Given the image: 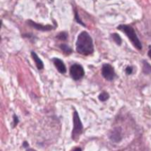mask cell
<instances>
[{
    "instance_id": "obj_8",
    "label": "cell",
    "mask_w": 151,
    "mask_h": 151,
    "mask_svg": "<svg viewBox=\"0 0 151 151\" xmlns=\"http://www.w3.org/2000/svg\"><path fill=\"white\" fill-rule=\"evenodd\" d=\"M31 55H32V58H33L34 61L35 62V65H36L38 69H39V70L42 69L43 68H44V63H43L42 60L40 59V58L38 57V55L35 52H31Z\"/></svg>"
},
{
    "instance_id": "obj_1",
    "label": "cell",
    "mask_w": 151,
    "mask_h": 151,
    "mask_svg": "<svg viewBox=\"0 0 151 151\" xmlns=\"http://www.w3.org/2000/svg\"><path fill=\"white\" fill-rule=\"evenodd\" d=\"M75 47L76 51L79 54L83 55H89L94 51L93 40L86 31H83L79 34L77 38Z\"/></svg>"
},
{
    "instance_id": "obj_14",
    "label": "cell",
    "mask_w": 151,
    "mask_h": 151,
    "mask_svg": "<svg viewBox=\"0 0 151 151\" xmlns=\"http://www.w3.org/2000/svg\"><path fill=\"white\" fill-rule=\"evenodd\" d=\"M56 38L59 40H61V41H66L68 38V35L66 32H61L57 35Z\"/></svg>"
},
{
    "instance_id": "obj_3",
    "label": "cell",
    "mask_w": 151,
    "mask_h": 151,
    "mask_svg": "<svg viewBox=\"0 0 151 151\" xmlns=\"http://www.w3.org/2000/svg\"><path fill=\"white\" fill-rule=\"evenodd\" d=\"M73 131H72V139L77 141L79 139L80 136L83 133V126L82 122H81V119L79 117V114L78 112L75 111L74 112L73 115Z\"/></svg>"
},
{
    "instance_id": "obj_15",
    "label": "cell",
    "mask_w": 151,
    "mask_h": 151,
    "mask_svg": "<svg viewBox=\"0 0 151 151\" xmlns=\"http://www.w3.org/2000/svg\"><path fill=\"white\" fill-rule=\"evenodd\" d=\"M75 21H76V22H78V23H79L80 24L83 25V26H84V27L86 26L85 24H84L83 22L82 21H81V19H80L79 16H78V10H75Z\"/></svg>"
},
{
    "instance_id": "obj_9",
    "label": "cell",
    "mask_w": 151,
    "mask_h": 151,
    "mask_svg": "<svg viewBox=\"0 0 151 151\" xmlns=\"http://www.w3.org/2000/svg\"><path fill=\"white\" fill-rule=\"evenodd\" d=\"M110 139L111 140H113L114 142H118L120 141L122 139V136H121L120 131H118L117 129L112 131V134L110 135Z\"/></svg>"
},
{
    "instance_id": "obj_10",
    "label": "cell",
    "mask_w": 151,
    "mask_h": 151,
    "mask_svg": "<svg viewBox=\"0 0 151 151\" xmlns=\"http://www.w3.org/2000/svg\"><path fill=\"white\" fill-rule=\"evenodd\" d=\"M111 36L112 39L114 40V41L116 44H118L119 46H120L121 44H122V38H121V37L119 36V34L113 33L111 34Z\"/></svg>"
},
{
    "instance_id": "obj_5",
    "label": "cell",
    "mask_w": 151,
    "mask_h": 151,
    "mask_svg": "<svg viewBox=\"0 0 151 151\" xmlns=\"http://www.w3.org/2000/svg\"><path fill=\"white\" fill-rule=\"evenodd\" d=\"M102 75L107 81H111L114 80L115 77L114 69L109 63H105L102 67Z\"/></svg>"
},
{
    "instance_id": "obj_4",
    "label": "cell",
    "mask_w": 151,
    "mask_h": 151,
    "mask_svg": "<svg viewBox=\"0 0 151 151\" xmlns=\"http://www.w3.org/2000/svg\"><path fill=\"white\" fill-rule=\"evenodd\" d=\"M69 73H70V76L72 77V79H74L75 81H79L84 76L85 71L81 65L75 63L70 67Z\"/></svg>"
},
{
    "instance_id": "obj_2",
    "label": "cell",
    "mask_w": 151,
    "mask_h": 151,
    "mask_svg": "<svg viewBox=\"0 0 151 151\" xmlns=\"http://www.w3.org/2000/svg\"><path fill=\"white\" fill-rule=\"evenodd\" d=\"M117 29L119 30L122 31L126 35V36L129 38L131 42L132 43L133 45L139 50H141L142 49V44L141 41L139 39L138 36H137V33H136L135 30L134 28L130 25L126 24H121L117 27Z\"/></svg>"
},
{
    "instance_id": "obj_18",
    "label": "cell",
    "mask_w": 151,
    "mask_h": 151,
    "mask_svg": "<svg viewBox=\"0 0 151 151\" xmlns=\"http://www.w3.org/2000/svg\"><path fill=\"white\" fill-rule=\"evenodd\" d=\"M23 146H24V147H29V145H28V143L26 141H25L24 142Z\"/></svg>"
},
{
    "instance_id": "obj_11",
    "label": "cell",
    "mask_w": 151,
    "mask_h": 151,
    "mask_svg": "<svg viewBox=\"0 0 151 151\" xmlns=\"http://www.w3.org/2000/svg\"><path fill=\"white\" fill-rule=\"evenodd\" d=\"M60 48L61 49L62 51H63L64 53H66V54H71L72 52V49H71L69 46L66 45V44H60Z\"/></svg>"
},
{
    "instance_id": "obj_6",
    "label": "cell",
    "mask_w": 151,
    "mask_h": 151,
    "mask_svg": "<svg viewBox=\"0 0 151 151\" xmlns=\"http://www.w3.org/2000/svg\"><path fill=\"white\" fill-rule=\"evenodd\" d=\"M27 24L30 27L36 29L37 30L50 31L52 30V29H54V27H52V25H42V24H40L35 23V22H32V21L31 20H28Z\"/></svg>"
},
{
    "instance_id": "obj_17",
    "label": "cell",
    "mask_w": 151,
    "mask_h": 151,
    "mask_svg": "<svg viewBox=\"0 0 151 151\" xmlns=\"http://www.w3.org/2000/svg\"><path fill=\"white\" fill-rule=\"evenodd\" d=\"M125 72H126L127 75H131L133 72V68L131 66H128V67L125 69Z\"/></svg>"
},
{
    "instance_id": "obj_16",
    "label": "cell",
    "mask_w": 151,
    "mask_h": 151,
    "mask_svg": "<svg viewBox=\"0 0 151 151\" xmlns=\"http://www.w3.org/2000/svg\"><path fill=\"white\" fill-rule=\"evenodd\" d=\"M13 128H14V127H16V125H17L18 123H19V118L17 117V116L16 115H13Z\"/></svg>"
},
{
    "instance_id": "obj_7",
    "label": "cell",
    "mask_w": 151,
    "mask_h": 151,
    "mask_svg": "<svg viewBox=\"0 0 151 151\" xmlns=\"http://www.w3.org/2000/svg\"><path fill=\"white\" fill-rule=\"evenodd\" d=\"M52 61H53V63H54L56 69H58V71L61 74L66 73V66H65L63 60L58 58H52Z\"/></svg>"
},
{
    "instance_id": "obj_13",
    "label": "cell",
    "mask_w": 151,
    "mask_h": 151,
    "mask_svg": "<svg viewBox=\"0 0 151 151\" xmlns=\"http://www.w3.org/2000/svg\"><path fill=\"white\" fill-rule=\"evenodd\" d=\"M143 72L145 74L151 73V66L146 61H144V64H143Z\"/></svg>"
},
{
    "instance_id": "obj_12",
    "label": "cell",
    "mask_w": 151,
    "mask_h": 151,
    "mask_svg": "<svg viewBox=\"0 0 151 151\" xmlns=\"http://www.w3.org/2000/svg\"><path fill=\"white\" fill-rule=\"evenodd\" d=\"M109 97H110V96H109V94H108L107 92H106V91H103V92L100 93V95L98 96V98L100 101L104 102V101H106L107 100H109Z\"/></svg>"
},
{
    "instance_id": "obj_20",
    "label": "cell",
    "mask_w": 151,
    "mask_h": 151,
    "mask_svg": "<svg viewBox=\"0 0 151 151\" xmlns=\"http://www.w3.org/2000/svg\"><path fill=\"white\" fill-rule=\"evenodd\" d=\"M147 55H148L149 58H150L151 59V50H149V52H148V53H147Z\"/></svg>"
},
{
    "instance_id": "obj_19",
    "label": "cell",
    "mask_w": 151,
    "mask_h": 151,
    "mask_svg": "<svg viewBox=\"0 0 151 151\" xmlns=\"http://www.w3.org/2000/svg\"><path fill=\"white\" fill-rule=\"evenodd\" d=\"M73 151H82V150H81V149L80 148V147H77V148H75Z\"/></svg>"
},
{
    "instance_id": "obj_21",
    "label": "cell",
    "mask_w": 151,
    "mask_h": 151,
    "mask_svg": "<svg viewBox=\"0 0 151 151\" xmlns=\"http://www.w3.org/2000/svg\"><path fill=\"white\" fill-rule=\"evenodd\" d=\"M26 151H36V150H33V149H27Z\"/></svg>"
}]
</instances>
